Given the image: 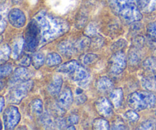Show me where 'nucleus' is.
Instances as JSON below:
<instances>
[{
    "instance_id": "obj_22",
    "label": "nucleus",
    "mask_w": 156,
    "mask_h": 130,
    "mask_svg": "<svg viewBox=\"0 0 156 130\" xmlns=\"http://www.w3.org/2000/svg\"><path fill=\"white\" fill-rule=\"evenodd\" d=\"M92 128L95 130H108L111 128L108 121L104 117L94 119L93 121Z\"/></svg>"
},
{
    "instance_id": "obj_5",
    "label": "nucleus",
    "mask_w": 156,
    "mask_h": 130,
    "mask_svg": "<svg viewBox=\"0 0 156 130\" xmlns=\"http://www.w3.org/2000/svg\"><path fill=\"white\" fill-rule=\"evenodd\" d=\"M24 50L34 52L41 44V33L38 24L34 18L27 24L24 32Z\"/></svg>"
},
{
    "instance_id": "obj_19",
    "label": "nucleus",
    "mask_w": 156,
    "mask_h": 130,
    "mask_svg": "<svg viewBox=\"0 0 156 130\" xmlns=\"http://www.w3.org/2000/svg\"><path fill=\"white\" fill-rule=\"evenodd\" d=\"M76 50H85L91 45V41L90 37L85 36L79 38L77 41L74 43Z\"/></svg>"
},
{
    "instance_id": "obj_14",
    "label": "nucleus",
    "mask_w": 156,
    "mask_h": 130,
    "mask_svg": "<svg viewBox=\"0 0 156 130\" xmlns=\"http://www.w3.org/2000/svg\"><path fill=\"white\" fill-rule=\"evenodd\" d=\"M62 78L60 75L55 74L52 78V80L49 84L47 87V91L51 96H56L59 95L61 92V89L62 87Z\"/></svg>"
},
{
    "instance_id": "obj_39",
    "label": "nucleus",
    "mask_w": 156,
    "mask_h": 130,
    "mask_svg": "<svg viewBox=\"0 0 156 130\" xmlns=\"http://www.w3.org/2000/svg\"><path fill=\"white\" fill-rule=\"evenodd\" d=\"M22 1L23 0H12V2L13 3L14 5H18L22 2Z\"/></svg>"
},
{
    "instance_id": "obj_10",
    "label": "nucleus",
    "mask_w": 156,
    "mask_h": 130,
    "mask_svg": "<svg viewBox=\"0 0 156 130\" xmlns=\"http://www.w3.org/2000/svg\"><path fill=\"white\" fill-rule=\"evenodd\" d=\"M30 70L27 68V67H21V66L19 67H17L12 73V77L9 80V85L11 87H14L21 83L30 80Z\"/></svg>"
},
{
    "instance_id": "obj_29",
    "label": "nucleus",
    "mask_w": 156,
    "mask_h": 130,
    "mask_svg": "<svg viewBox=\"0 0 156 130\" xmlns=\"http://www.w3.org/2000/svg\"><path fill=\"white\" fill-rule=\"evenodd\" d=\"M85 35L90 38H94L98 35V25L94 22H91L85 28Z\"/></svg>"
},
{
    "instance_id": "obj_30",
    "label": "nucleus",
    "mask_w": 156,
    "mask_h": 130,
    "mask_svg": "<svg viewBox=\"0 0 156 130\" xmlns=\"http://www.w3.org/2000/svg\"><path fill=\"white\" fill-rule=\"evenodd\" d=\"M125 115H126L128 120L131 122H136L139 120V119H140V116L136 113V111L134 110H128V111L126 112Z\"/></svg>"
},
{
    "instance_id": "obj_4",
    "label": "nucleus",
    "mask_w": 156,
    "mask_h": 130,
    "mask_svg": "<svg viewBox=\"0 0 156 130\" xmlns=\"http://www.w3.org/2000/svg\"><path fill=\"white\" fill-rule=\"evenodd\" d=\"M156 103V96L151 90H140L127 96V104L132 110L143 111L152 109Z\"/></svg>"
},
{
    "instance_id": "obj_25",
    "label": "nucleus",
    "mask_w": 156,
    "mask_h": 130,
    "mask_svg": "<svg viewBox=\"0 0 156 130\" xmlns=\"http://www.w3.org/2000/svg\"><path fill=\"white\" fill-rule=\"evenodd\" d=\"M145 70L153 73H156V57H150L145 60L143 63Z\"/></svg>"
},
{
    "instance_id": "obj_15",
    "label": "nucleus",
    "mask_w": 156,
    "mask_h": 130,
    "mask_svg": "<svg viewBox=\"0 0 156 130\" xmlns=\"http://www.w3.org/2000/svg\"><path fill=\"white\" fill-rule=\"evenodd\" d=\"M110 100L115 108L121 106L123 102V91L122 88L114 89L110 94Z\"/></svg>"
},
{
    "instance_id": "obj_37",
    "label": "nucleus",
    "mask_w": 156,
    "mask_h": 130,
    "mask_svg": "<svg viewBox=\"0 0 156 130\" xmlns=\"http://www.w3.org/2000/svg\"><path fill=\"white\" fill-rule=\"evenodd\" d=\"M7 27V21L3 17H1V20H0V33L2 34L4 32L5 29Z\"/></svg>"
},
{
    "instance_id": "obj_17",
    "label": "nucleus",
    "mask_w": 156,
    "mask_h": 130,
    "mask_svg": "<svg viewBox=\"0 0 156 130\" xmlns=\"http://www.w3.org/2000/svg\"><path fill=\"white\" fill-rule=\"evenodd\" d=\"M24 49V39L23 37H18L13 43L12 47V58L13 59L17 60L19 58L22 54L23 50Z\"/></svg>"
},
{
    "instance_id": "obj_2",
    "label": "nucleus",
    "mask_w": 156,
    "mask_h": 130,
    "mask_svg": "<svg viewBox=\"0 0 156 130\" xmlns=\"http://www.w3.org/2000/svg\"><path fill=\"white\" fill-rule=\"evenodd\" d=\"M110 5L113 11L126 22H136L143 18L137 0H110Z\"/></svg>"
},
{
    "instance_id": "obj_26",
    "label": "nucleus",
    "mask_w": 156,
    "mask_h": 130,
    "mask_svg": "<svg viewBox=\"0 0 156 130\" xmlns=\"http://www.w3.org/2000/svg\"><path fill=\"white\" fill-rule=\"evenodd\" d=\"M11 55V48L9 44H4L0 48V61L1 64L6 62L9 59Z\"/></svg>"
},
{
    "instance_id": "obj_31",
    "label": "nucleus",
    "mask_w": 156,
    "mask_h": 130,
    "mask_svg": "<svg viewBox=\"0 0 156 130\" xmlns=\"http://www.w3.org/2000/svg\"><path fill=\"white\" fill-rule=\"evenodd\" d=\"M156 128V123L152 120H146L144 122H142L140 124V127L138 128V129H154V128Z\"/></svg>"
},
{
    "instance_id": "obj_27",
    "label": "nucleus",
    "mask_w": 156,
    "mask_h": 130,
    "mask_svg": "<svg viewBox=\"0 0 156 130\" xmlns=\"http://www.w3.org/2000/svg\"><path fill=\"white\" fill-rule=\"evenodd\" d=\"M98 56L95 54H85L81 57V62L83 65H90V64H94L95 61H98Z\"/></svg>"
},
{
    "instance_id": "obj_11",
    "label": "nucleus",
    "mask_w": 156,
    "mask_h": 130,
    "mask_svg": "<svg viewBox=\"0 0 156 130\" xmlns=\"http://www.w3.org/2000/svg\"><path fill=\"white\" fill-rule=\"evenodd\" d=\"M56 103L59 108L64 111H66L71 107L73 103V94L69 87L65 88L59 93Z\"/></svg>"
},
{
    "instance_id": "obj_24",
    "label": "nucleus",
    "mask_w": 156,
    "mask_h": 130,
    "mask_svg": "<svg viewBox=\"0 0 156 130\" xmlns=\"http://www.w3.org/2000/svg\"><path fill=\"white\" fill-rule=\"evenodd\" d=\"M30 109L34 114L41 115L43 113V110H44V105L40 99H34L30 102Z\"/></svg>"
},
{
    "instance_id": "obj_41",
    "label": "nucleus",
    "mask_w": 156,
    "mask_h": 130,
    "mask_svg": "<svg viewBox=\"0 0 156 130\" xmlns=\"http://www.w3.org/2000/svg\"><path fill=\"white\" fill-rule=\"evenodd\" d=\"M2 1V2H5V1H6V0H1Z\"/></svg>"
},
{
    "instance_id": "obj_1",
    "label": "nucleus",
    "mask_w": 156,
    "mask_h": 130,
    "mask_svg": "<svg viewBox=\"0 0 156 130\" xmlns=\"http://www.w3.org/2000/svg\"><path fill=\"white\" fill-rule=\"evenodd\" d=\"M41 33V44L44 45L59 38L69 32L70 25L66 20L41 11L35 16Z\"/></svg>"
},
{
    "instance_id": "obj_21",
    "label": "nucleus",
    "mask_w": 156,
    "mask_h": 130,
    "mask_svg": "<svg viewBox=\"0 0 156 130\" xmlns=\"http://www.w3.org/2000/svg\"><path fill=\"white\" fill-rule=\"evenodd\" d=\"M44 55L41 52H36L31 57V64L35 69H40L45 62Z\"/></svg>"
},
{
    "instance_id": "obj_8",
    "label": "nucleus",
    "mask_w": 156,
    "mask_h": 130,
    "mask_svg": "<svg viewBox=\"0 0 156 130\" xmlns=\"http://www.w3.org/2000/svg\"><path fill=\"white\" fill-rule=\"evenodd\" d=\"M127 60L123 52H116L112 55L109 61V71L114 75H119L123 73L126 67Z\"/></svg>"
},
{
    "instance_id": "obj_23",
    "label": "nucleus",
    "mask_w": 156,
    "mask_h": 130,
    "mask_svg": "<svg viewBox=\"0 0 156 130\" xmlns=\"http://www.w3.org/2000/svg\"><path fill=\"white\" fill-rule=\"evenodd\" d=\"M142 85L148 90H152L156 89V76H148L142 79Z\"/></svg>"
},
{
    "instance_id": "obj_7",
    "label": "nucleus",
    "mask_w": 156,
    "mask_h": 130,
    "mask_svg": "<svg viewBox=\"0 0 156 130\" xmlns=\"http://www.w3.org/2000/svg\"><path fill=\"white\" fill-rule=\"evenodd\" d=\"M2 113V122L4 128L8 130L14 129L21 120V116L18 108L15 106H9Z\"/></svg>"
},
{
    "instance_id": "obj_42",
    "label": "nucleus",
    "mask_w": 156,
    "mask_h": 130,
    "mask_svg": "<svg viewBox=\"0 0 156 130\" xmlns=\"http://www.w3.org/2000/svg\"><path fill=\"white\" fill-rule=\"evenodd\" d=\"M155 112H156V111H155Z\"/></svg>"
},
{
    "instance_id": "obj_16",
    "label": "nucleus",
    "mask_w": 156,
    "mask_h": 130,
    "mask_svg": "<svg viewBox=\"0 0 156 130\" xmlns=\"http://www.w3.org/2000/svg\"><path fill=\"white\" fill-rule=\"evenodd\" d=\"M137 5L142 12L151 13L156 11V0H137Z\"/></svg>"
},
{
    "instance_id": "obj_13",
    "label": "nucleus",
    "mask_w": 156,
    "mask_h": 130,
    "mask_svg": "<svg viewBox=\"0 0 156 130\" xmlns=\"http://www.w3.org/2000/svg\"><path fill=\"white\" fill-rule=\"evenodd\" d=\"M96 88L102 93H111L114 88V84L112 80L106 76H101L96 82Z\"/></svg>"
},
{
    "instance_id": "obj_18",
    "label": "nucleus",
    "mask_w": 156,
    "mask_h": 130,
    "mask_svg": "<svg viewBox=\"0 0 156 130\" xmlns=\"http://www.w3.org/2000/svg\"><path fill=\"white\" fill-rule=\"evenodd\" d=\"M59 52L65 56H72L76 51V47L73 43L69 42L68 41H65L61 42L58 46Z\"/></svg>"
},
{
    "instance_id": "obj_3",
    "label": "nucleus",
    "mask_w": 156,
    "mask_h": 130,
    "mask_svg": "<svg viewBox=\"0 0 156 130\" xmlns=\"http://www.w3.org/2000/svg\"><path fill=\"white\" fill-rule=\"evenodd\" d=\"M57 71L69 74L71 79L80 87H85L90 80L89 73L76 61L64 63L58 67Z\"/></svg>"
},
{
    "instance_id": "obj_20",
    "label": "nucleus",
    "mask_w": 156,
    "mask_h": 130,
    "mask_svg": "<svg viewBox=\"0 0 156 130\" xmlns=\"http://www.w3.org/2000/svg\"><path fill=\"white\" fill-rule=\"evenodd\" d=\"M62 63L61 56L57 53H50L46 58V64L48 67H52L58 66Z\"/></svg>"
},
{
    "instance_id": "obj_6",
    "label": "nucleus",
    "mask_w": 156,
    "mask_h": 130,
    "mask_svg": "<svg viewBox=\"0 0 156 130\" xmlns=\"http://www.w3.org/2000/svg\"><path fill=\"white\" fill-rule=\"evenodd\" d=\"M34 81L28 80L15 86L9 95V100L12 103H19L31 91L34 87Z\"/></svg>"
},
{
    "instance_id": "obj_12",
    "label": "nucleus",
    "mask_w": 156,
    "mask_h": 130,
    "mask_svg": "<svg viewBox=\"0 0 156 130\" xmlns=\"http://www.w3.org/2000/svg\"><path fill=\"white\" fill-rule=\"evenodd\" d=\"M8 20L11 25L16 28L24 27L26 23V16L24 12L19 9H13L8 14Z\"/></svg>"
},
{
    "instance_id": "obj_35",
    "label": "nucleus",
    "mask_w": 156,
    "mask_h": 130,
    "mask_svg": "<svg viewBox=\"0 0 156 130\" xmlns=\"http://www.w3.org/2000/svg\"><path fill=\"white\" fill-rule=\"evenodd\" d=\"M147 31L149 35L152 37V38L156 39V21L150 23L147 28Z\"/></svg>"
},
{
    "instance_id": "obj_9",
    "label": "nucleus",
    "mask_w": 156,
    "mask_h": 130,
    "mask_svg": "<svg viewBox=\"0 0 156 130\" xmlns=\"http://www.w3.org/2000/svg\"><path fill=\"white\" fill-rule=\"evenodd\" d=\"M113 104L106 97H101L94 102V107L101 116L104 118H111L113 116Z\"/></svg>"
},
{
    "instance_id": "obj_28",
    "label": "nucleus",
    "mask_w": 156,
    "mask_h": 130,
    "mask_svg": "<svg viewBox=\"0 0 156 130\" xmlns=\"http://www.w3.org/2000/svg\"><path fill=\"white\" fill-rule=\"evenodd\" d=\"M13 71V67L11 64H2L0 67V77L2 78L9 76Z\"/></svg>"
},
{
    "instance_id": "obj_34",
    "label": "nucleus",
    "mask_w": 156,
    "mask_h": 130,
    "mask_svg": "<svg viewBox=\"0 0 156 130\" xmlns=\"http://www.w3.org/2000/svg\"><path fill=\"white\" fill-rule=\"evenodd\" d=\"M111 129H126V125H125L124 122L123 121V119H119V120H116L115 122L113 124L112 127H111Z\"/></svg>"
},
{
    "instance_id": "obj_36",
    "label": "nucleus",
    "mask_w": 156,
    "mask_h": 130,
    "mask_svg": "<svg viewBox=\"0 0 156 130\" xmlns=\"http://www.w3.org/2000/svg\"><path fill=\"white\" fill-rule=\"evenodd\" d=\"M79 116L77 114H73L69 116L67 119V122H69V125H75L79 122Z\"/></svg>"
},
{
    "instance_id": "obj_38",
    "label": "nucleus",
    "mask_w": 156,
    "mask_h": 130,
    "mask_svg": "<svg viewBox=\"0 0 156 130\" xmlns=\"http://www.w3.org/2000/svg\"><path fill=\"white\" fill-rule=\"evenodd\" d=\"M0 103H1V106H0V112L2 113H3V110L5 107V98L4 96H1V100H0Z\"/></svg>"
},
{
    "instance_id": "obj_40",
    "label": "nucleus",
    "mask_w": 156,
    "mask_h": 130,
    "mask_svg": "<svg viewBox=\"0 0 156 130\" xmlns=\"http://www.w3.org/2000/svg\"><path fill=\"white\" fill-rule=\"evenodd\" d=\"M66 129H76V128H75V126H74V125H69L68 127H66Z\"/></svg>"
},
{
    "instance_id": "obj_33",
    "label": "nucleus",
    "mask_w": 156,
    "mask_h": 130,
    "mask_svg": "<svg viewBox=\"0 0 156 130\" xmlns=\"http://www.w3.org/2000/svg\"><path fill=\"white\" fill-rule=\"evenodd\" d=\"M87 101V96L86 95L82 93V91L79 92H76V103L77 105H81V104L85 103V102Z\"/></svg>"
},
{
    "instance_id": "obj_32",
    "label": "nucleus",
    "mask_w": 156,
    "mask_h": 130,
    "mask_svg": "<svg viewBox=\"0 0 156 130\" xmlns=\"http://www.w3.org/2000/svg\"><path fill=\"white\" fill-rule=\"evenodd\" d=\"M30 63H31V58L27 54L21 57L18 61V64L21 67H28L30 65Z\"/></svg>"
}]
</instances>
